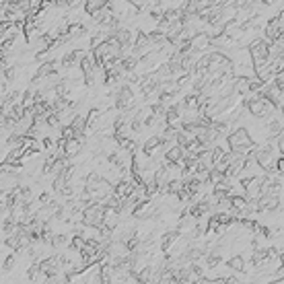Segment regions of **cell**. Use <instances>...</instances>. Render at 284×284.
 Returning a JSON list of instances; mask_svg holds the SVG:
<instances>
[{
	"label": "cell",
	"mask_w": 284,
	"mask_h": 284,
	"mask_svg": "<svg viewBox=\"0 0 284 284\" xmlns=\"http://www.w3.org/2000/svg\"><path fill=\"white\" fill-rule=\"evenodd\" d=\"M227 144H229V150H235V153H243V155H249L258 146V142L252 138L245 126H235V130L229 132Z\"/></svg>",
	"instance_id": "1"
},
{
	"label": "cell",
	"mask_w": 284,
	"mask_h": 284,
	"mask_svg": "<svg viewBox=\"0 0 284 284\" xmlns=\"http://www.w3.org/2000/svg\"><path fill=\"white\" fill-rule=\"evenodd\" d=\"M113 105L118 111H130L136 107V93L130 82H122L113 91Z\"/></svg>",
	"instance_id": "2"
},
{
	"label": "cell",
	"mask_w": 284,
	"mask_h": 284,
	"mask_svg": "<svg viewBox=\"0 0 284 284\" xmlns=\"http://www.w3.org/2000/svg\"><path fill=\"white\" fill-rule=\"evenodd\" d=\"M103 219H105V204L103 202H95V204L87 206L85 212H82V223L89 227H101Z\"/></svg>",
	"instance_id": "3"
},
{
	"label": "cell",
	"mask_w": 284,
	"mask_h": 284,
	"mask_svg": "<svg viewBox=\"0 0 284 284\" xmlns=\"http://www.w3.org/2000/svg\"><path fill=\"white\" fill-rule=\"evenodd\" d=\"M153 49H157V47H155V43H153V41H150L148 33L138 29L136 37H134V47H132V54H134V56L140 60L142 56H146V54L153 52Z\"/></svg>",
	"instance_id": "4"
},
{
	"label": "cell",
	"mask_w": 284,
	"mask_h": 284,
	"mask_svg": "<svg viewBox=\"0 0 284 284\" xmlns=\"http://www.w3.org/2000/svg\"><path fill=\"white\" fill-rule=\"evenodd\" d=\"M249 54H252V60H268L270 58V43L266 41V37H258V39H252L247 45Z\"/></svg>",
	"instance_id": "5"
},
{
	"label": "cell",
	"mask_w": 284,
	"mask_h": 284,
	"mask_svg": "<svg viewBox=\"0 0 284 284\" xmlns=\"http://www.w3.org/2000/svg\"><path fill=\"white\" fill-rule=\"evenodd\" d=\"M258 210L262 214H274L280 210V194H262L258 198Z\"/></svg>",
	"instance_id": "6"
},
{
	"label": "cell",
	"mask_w": 284,
	"mask_h": 284,
	"mask_svg": "<svg viewBox=\"0 0 284 284\" xmlns=\"http://www.w3.org/2000/svg\"><path fill=\"white\" fill-rule=\"evenodd\" d=\"M282 35H284V33L280 29V16L274 14L272 19L264 25V37H266V41H268V43H272V41H278Z\"/></svg>",
	"instance_id": "7"
},
{
	"label": "cell",
	"mask_w": 284,
	"mask_h": 284,
	"mask_svg": "<svg viewBox=\"0 0 284 284\" xmlns=\"http://www.w3.org/2000/svg\"><path fill=\"white\" fill-rule=\"evenodd\" d=\"M41 264V272L49 278V276H58L62 272V260L60 256H47V258H41L39 260Z\"/></svg>",
	"instance_id": "8"
},
{
	"label": "cell",
	"mask_w": 284,
	"mask_h": 284,
	"mask_svg": "<svg viewBox=\"0 0 284 284\" xmlns=\"http://www.w3.org/2000/svg\"><path fill=\"white\" fill-rule=\"evenodd\" d=\"M252 78L254 76H245V74H235V78H233V91L239 93L241 97L254 93L252 91Z\"/></svg>",
	"instance_id": "9"
},
{
	"label": "cell",
	"mask_w": 284,
	"mask_h": 284,
	"mask_svg": "<svg viewBox=\"0 0 284 284\" xmlns=\"http://www.w3.org/2000/svg\"><path fill=\"white\" fill-rule=\"evenodd\" d=\"M163 159H165V161H169V163H179V165H181L183 159H186V148L175 142V144H171V146L163 153Z\"/></svg>",
	"instance_id": "10"
},
{
	"label": "cell",
	"mask_w": 284,
	"mask_h": 284,
	"mask_svg": "<svg viewBox=\"0 0 284 284\" xmlns=\"http://www.w3.org/2000/svg\"><path fill=\"white\" fill-rule=\"evenodd\" d=\"M179 237H181V233H179L177 229H173V231H167L165 235L161 237V252H163V254H171Z\"/></svg>",
	"instance_id": "11"
},
{
	"label": "cell",
	"mask_w": 284,
	"mask_h": 284,
	"mask_svg": "<svg viewBox=\"0 0 284 284\" xmlns=\"http://www.w3.org/2000/svg\"><path fill=\"white\" fill-rule=\"evenodd\" d=\"M227 266H229V268H231L233 272H237V274L247 272V264H245V258H243L241 254L231 256V258H229V262H227Z\"/></svg>",
	"instance_id": "12"
},
{
	"label": "cell",
	"mask_w": 284,
	"mask_h": 284,
	"mask_svg": "<svg viewBox=\"0 0 284 284\" xmlns=\"http://www.w3.org/2000/svg\"><path fill=\"white\" fill-rule=\"evenodd\" d=\"M87 35H89V31H87V27L82 25V23H70V27H68V37H70V41L85 39Z\"/></svg>",
	"instance_id": "13"
},
{
	"label": "cell",
	"mask_w": 284,
	"mask_h": 284,
	"mask_svg": "<svg viewBox=\"0 0 284 284\" xmlns=\"http://www.w3.org/2000/svg\"><path fill=\"white\" fill-rule=\"evenodd\" d=\"M107 39H109V31H107V29H99V31H95L93 35H91V39H89V49L99 47L101 43H105Z\"/></svg>",
	"instance_id": "14"
},
{
	"label": "cell",
	"mask_w": 284,
	"mask_h": 284,
	"mask_svg": "<svg viewBox=\"0 0 284 284\" xmlns=\"http://www.w3.org/2000/svg\"><path fill=\"white\" fill-rule=\"evenodd\" d=\"M109 2H111V0H85V4H82V8H85V12H87V14H95L97 10L105 8Z\"/></svg>",
	"instance_id": "15"
},
{
	"label": "cell",
	"mask_w": 284,
	"mask_h": 284,
	"mask_svg": "<svg viewBox=\"0 0 284 284\" xmlns=\"http://www.w3.org/2000/svg\"><path fill=\"white\" fill-rule=\"evenodd\" d=\"M80 150H82V140L80 138H70L68 142H66V148H64V155H68L70 159L72 157H76L78 153H80Z\"/></svg>",
	"instance_id": "16"
},
{
	"label": "cell",
	"mask_w": 284,
	"mask_h": 284,
	"mask_svg": "<svg viewBox=\"0 0 284 284\" xmlns=\"http://www.w3.org/2000/svg\"><path fill=\"white\" fill-rule=\"evenodd\" d=\"M21 105L29 111V109H33L37 105V97H35V91L33 89H27L25 93H23V97H21Z\"/></svg>",
	"instance_id": "17"
},
{
	"label": "cell",
	"mask_w": 284,
	"mask_h": 284,
	"mask_svg": "<svg viewBox=\"0 0 284 284\" xmlns=\"http://www.w3.org/2000/svg\"><path fill=\"white\" fill-rule=\"evenodd\" d=\"M64 247H70V237L64 235V233H56L52 241V249H64Z\"/></svg>",
	"instance_id": "18"
},
{
	"label": "cell",
	"mask_w": 284,
	"mask_h": 284,
	"mask_svg": "<svg viewBox=\"0 0 284 284\" xmlns=\"http://www.w3.org/2000/svg\"><path fill=\"white\" fill-rule=\"evenodd\" d=\"M14 264H16V258H14V252L2 258V274H4V276H6V274H8L10 270H12V268H14Z\"/></svg>",
	"instance_id": "19"
},
{
	"label": "cell",
	"mask_w": 284,
	"mask_h": 284,
	"mask_svg": "<svg viewBox=\"0 0 284 284\" xmlns=\"http://www.w3.org/2000/svg\"><path fill=\"white\" fill-rule=\"evenodd\" d=\"M52 192H54V190H52ZM52 192H41V194H39V198H37L39 206H47V204L54 202V194H52Z\"/></svg>",
	"instance_id": "20"
},
{
	"label": "cell",
	"mask_w": 284,
	"mask_h": 284,
	"mask_svg": "<svg viewBox=\"0 0 284 284\" xmlns=\"http://www.w3.org/2000/svg\"><path fill=\"white\" fill-rule=\"evenodd\" d=\"M276 142H278V153H280V155H284V130L280 132V136L276 138Z\"/></svg>",
	"instance_id": "21"
},
{
	"label": "cell",
	"mask_w": 284,
	"mask_h": 284,
	"mask_svg": "<svg viewBox=\"0 0 284 284\" xmlns=\"http://www.w3.org/2000/svg\"><path fill=\"white\" fill-rule=\"evenodd\" d=\"M280 113H282V115H284V103H282V105H280Z\"/></svg>",
	"instance_id": "22"
},
{
	"label": "cell",
	"mask_w": 284,
	"mask_h": 284,
	"mask_svg": "<svg viewBox=\"0 0 284 284\" xmlns=\"http://www.w3.org/2000/svg\"><path fill=\"white\" fill-rule=\"evenodd\" d=\"M280 12H282V14H284V8H282V10H280Z\"/></svg>",
	"instance_id": "23"
}]
</instances>
